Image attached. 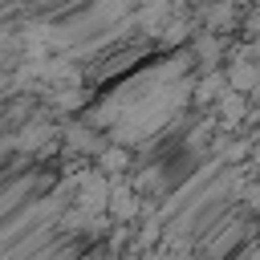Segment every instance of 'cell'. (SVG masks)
I'll return each mask as SVG.
<instances>
[{"label":"cell","instance_id":"6da1fadb","mask_svg":"<svg viewBox=\"0 0 260 260\" xmlns=\"http://www.w3.org/2000/svg\"><path fill=\"white\" fill-rule=\"evenodd\" d=\"M0 260H260V0H0Z\"/></svg>","mask_w":260,"mask_h":260}]
</instances>
